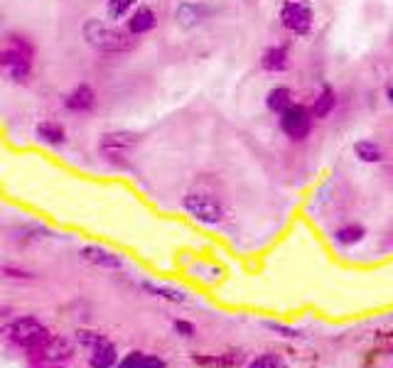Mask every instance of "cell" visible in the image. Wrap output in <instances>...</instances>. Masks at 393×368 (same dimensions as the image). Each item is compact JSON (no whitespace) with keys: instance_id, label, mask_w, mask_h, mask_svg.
<instances>
[{"instance_id":"cell-18","label":"cell","mask_w":393,"mask_h":368,"mask_svg":"<svg viewBox=\"0 0 393 368\" xmlns=\"http://www.w3.org/2000/svg\"><path fill=\"white\" fill-rule=\"evenodd\" d=\"M334 106H337V96H334V91L329 87L322 89L320 94H317L315 104H312V116L320 121H325L329 113L334 111Z\"/></svg>"},{"instance_id":"cell-1","label":"cell","mask_w":393,"mask_h":368,"mask_svg":"<svg viewBox=\"0 0 393 368\" xmlns=\"http://www.w3.org/2000/svg\"><path fill=\"white\" fill-rule=\"evenodd\" d=\"M82 35H84V40L99 52L118 55V52H128L133 47L131 35H126V32H121L116 28H109V25L101 23V20H96V18H89L87 23H84Z\"/></svg>"},{"instance_id":"cell-4","label":"cell","mask_w":393,"mask_h":368,"mask_svg":"<svg viewBox=\"0 0 393 368\" xmlns=\"http://www.w3.org/2000/svg\"><path fill=\"white\" fill-rule=\"evenodd\" d=\"M182 206L201 223H219L221 218H224V206H221V201L211 194L192 191V194L184 196Z\"/></svg>"},{"instance_id":"cell-28","label":"cell","mask_w":393,"mask_h":368,"mask_svg":"<svg viewBox=\"0 0 393 368\" xmlns=\"http://www.w3.org/2000/svg\"><path fill=\"white\" fill-rule=\"evenodd\" d=\"M55 368H60V366H55Z\"/></svg>"},{"instance_id":"cell-14","label":"cell","mask_w":393,"mask_h":368,"mask_svg":"<svg viewBox=\"0 0 393 368\" xmlns=\"http://www.w3.org/2000/svg\"><path fill=\"white\" fill-rule=\"evenodd\" d=\"M288 50L285 47H270L268 52L263 55V60H261V67L265 69V72H270V74H278V72H285L288 69Z\"/></svg>"},{"instance_id":"cell-21","label":"cell","mask_w":393,"mask_h":368,"mask_svg":"<svg viewBox=\"0 0 393 368\" xmlns=\"http://www.w3.org/2000/svg\"><path fill=\"white\" fill-rule=\"evenodd\" d=\"M337 241L339 243H344V245H354V243H359L361 238H364V226H359V223H349V226H342L337 233Z\"/></svg>"},{"instance_id":"cell-27","label":"cell","mask_w":393,"mask_h":368,"mask_svg":"<svg viewBox=\"0 0 393 368\" xmlns=\"http://www.w3.org/2000/svg\"><path fill=\"white\" fill-rule=\"evenodd\" d=\"M386 99H389L391 104H393V79H391L389 84H386Z\"/></svg>"},{"instance_id":"cell-24","label":"cell","mask_w":393,"mask_h":368,"mask_svg":"<svg viewBox=\"0 0 393 368\" xmlns=\"http://www.w3.org/2000/svg\"><path fill=\"white\" fill-rule=\"evenodd\" d=\"M77 339H79V344H84V346H92V349H96V346L104 344V334H99V332H87V329H82V332H77Z\"/></svg>"},{"instance_id":"cell-22","label":"cell","mask_w":393,"mask_h":368,"mask_svg":"<svg viewBox=\"0 0 393 368\" xmlns=\"http://www.w3.org/2000/svg\"><path fill=\"white\" fill-rule=\"evenodd\" d=\"M135 3H138V0H109V3H106L109 18H114V20L126 18V15H128L131 10L135 8Z\"/></svg>"},{"instance_id":"cell-7","label":"cell","mask_w":393,"mask_h":368,"mask_svg":"<svg viewBox=\"0 0 393 368\" xmlns=\"http://www.w3.org/2000/svg\"><path fill=\"white\" fill-rule=\"evenodd\" d=\"M140 143V135L131 130H114V133H106L101 135V152L106 157H126L128 152H133Z\"/></svg>"},{"instance_id":"cell-3","label":"cell","mask_w":393,"mask_h":368,"mask_svg":"<svg viewBox=\"0 0 393 368\" xmlns=\"http://www.w3.org/2000/svg\"><path fill=\"white\" fill-rule=\"evenodd\" d=\"M33 64V47L23 37H10V50L0 52V67H5L13 79H28Z\"/></svg>"},{"instance_id":"cell-8","label":"cell","mask_w":393,"mask_h":368,"mask_svg":"<svg viewBox=\"0 0 393 368\" xmlns=\"http://www.w3.org/2000/svg\"><path fill=\"white\" fill-rule=\"evenodd\" d=\"M65 106L69 111H74V113H87V111H92L94 106H96V94H94V89L87 87V84H79V87L65 99Z\"/></svg>"},{"instance_id":"cell-25","label":"cell","mask_w":393,"mask_h":368,"mask_svg":"<svg viewBox=\"0 0 393 368\" xmlns=\"http://www.w3.org/2000/svg\"><path fill=\"white\" fill-rule=\"evenodd\" d=\"M248 368H285L283 361L278 359V356H273V354H263V356H258L256 361H253Z\"/></svg>"},{"instance_id":"cell-10","label":"cell","mask_w":393,"mask_h":368,"mask_svg":"<svg viewBox=\"0 0 393 368\" xmlns=\"http://www.w3.org/2000/svg\"><path fill=\"white\" fill-rule=\"evenodd\" d=\"M211 15V10L206 5H196V3H182L175 10V20H177L179 28H194L201 20H206Z\"/></svg>"},{"instance_id":"cell-26","label":"cell","mask_w":393,"mask_h":368,"mask_svg":"<svg viewBox=\"0 0 393 368\" xmlns=\"http://www.w3.org/2000/svg\"><path fill=\"white\" fill-rule=\"evenodd\" d=\"M175 332H179L182 337H192V334H194V327H192L189 322H182V319H177V322H175Z\"/></svg>"},{"instance_id":"cell-17","label":"cell","mask_w":393,"mask_h":368,"mask_svg":"<svg viewBox=\"0 0 393 368\" xmlns=\"http://www.w3.org/2000/svg\"><path fill=\"white\" fill-rule=\"evenodd\" d=\"M118 368H165V361L157 359V356L143 354V351H131L118 364Z\"/></svg>"},{"instance_id":"cell-9","label":"cell","mask_w":393,"mask_h":368,"mask_svg":"<svg viewBox=\"0 0 393 368\" xmlns=\"http://www.w3.org/2000/svg\"><path fill=\"white\" fill-rule=\"evenodd\" d=\"M192 361L201 368H241L246 356L238 351H229V354H211V356H192Z\"/></svg>"},{"instance_id":"cell-20","label":"cell","mask_w":393,"mask_h":368,"mask_svg":"<svg viewBox=\"0 0 393 368\" xmlns=\"http://www.w3.org/2000/svg\"><path fill=\"white\" fill-rule=\"evenodd\" d=\"M354 155L361 160V162H369V165H374V162H381L384 160V150H381L376 143H371V140H359L357 145H354Z\"/></svg>"},{"instance_id":"cell-6","label":"cell","mask_w":393,"mask_h":368,"mask_svg":"<svg viewBox=\"0 0 393 368\" xmlns=\"http://www.w3.org/2000/svg\"><path fill=\"white\" fill-rule=\"evenodd\" d=\"M13 341L20 346H28V349H37V346H45V341L50 339L45 324H40L35 317H25L20 322H15L13 327Z\"/></svg>"},{"instance_id":"cell-5","label":"cell","mask_w":393,"mask_h":368,"mask_svg":"<svg viewBox=\"0 0 393 368\" xmlns=\"http://www.w3.org/2000/svg\"><path fill=\"white\" fill-rule=\"evenodd\" d=\"M312 118H315L312 111H307L305 106L293 104L280 113V128H283V133L290 140L300 143L312 133Z\"/></svg>"},{"instance_id":"cell-2","label":"cell","mask_w":393,"mask_h":368,"mask_svg":"<svg viewBox=\"0 0 393 368\" xmlns=\"http://www.w3.org/2000/svg\"><path fill=\"white\" fill-rule=\"evenodd\" d=\"M312 23H315V13L307 0H283L280 5V25L293 35H310Z\"/></svg>"},{"instance_id":"cell-11","label":"cell","mask_w":393,"mask_h":368,"mask_svg":"<svg viewBox=\"0 0 393 368\" xmlns=\"http://www.w3.org/2000/svg\"><path fill=\"white\" fill-rule=\"evenodd\" d=\"M155 25H157V15L153 13V8L140 5V8H138L128 20V35L140 37V35H145V32H150Z\"/></svg>"},{"instance_id":"cell-16","label":"cell","mask_w":393,"mask_h":368,"mask_svg":"<svg viewBox=\"0 0 393 368\" xmlns=\"http://www.w3.org/2000/svg\"><path fill=\"white\" fill-rule=\"evenodd\" d=\"M265 106H268V111H273V113L280 116L288 106H293V91H290L288 87L270 89L268 96H265Z\"/></svg>"},{"instance_id":"cell-15","label":"cell","mask_w":393,"mask_h":368,"mask_svg":"<svg viewBox=\"0 0 393 368\" xmlns=\"http://www.w3.org/2000/svg\"><path fill=\"white\" fill-rule=\"evenodd\" d=\"M37 138H40L42 143H47V145H62V143L67 140V133H65V126H60V123L42 121L40 126H37Z\"/></svg>"},{"instance_id":"cell-23","label":"cell","mask_w":393,"mask_h":368,"mask_svg":"<svg viewBox=\"0 0 393 368\" xmlns=\"http://www.w3.org/2000/svg\"><path fill=\"white\" fill-rule=\"evenodd\" d=\"M145 287L150 295H155V297H162V300H170V302H182L184 300V295L179 290H172V287H160V285H150V282H145Z\"/></svg>"},{"instance_id":"cell-12","label":"cell","mask_w":393,"mask_h":368,"mask_svg":"<svg viewBox=\"0 0 393 368\" xmlns=\"http://www.w3.org/2000/svg\"><path fill=\"white\" fill-rule=\"evenodd\" d=\"M42 356H45L47 361H55V364L67 361L69 356H72V344H69V339L65 337H50L45 341V346H42Z\"/></svg>"},{"instance_id":"cell-13","label":"cell","mask_w":393,"mask_h":368,"mask_svg":"<svg viewBox=\"0 0 393 368\" xmlns=\"http://www.w3.org/2000/svg\"><path fill=\"white\" fill-rule=\"evenodd\" d=\"M82 255L89 260V263H94V265H101V268H121V258L118 255H114V253H109V250H104V248H96V245H87V248L82 250Z\"/></svg>"},{"instance_id":"cell-19","label":"cell","mask_w":393,"mask_h":368,"mask_svg":"<svg viewBox=\"0 0 393 368\" xmlns=\"http://www.w3.org/2000/svg\"><path fill=\"white\" fill-rule=\"evenodd\" d=\"M89 364H92V368H111L116 364V349L109 344V341H104V344L94 349Z\"/></svg>"}]
</instances>
